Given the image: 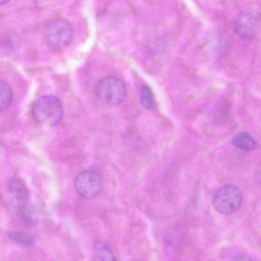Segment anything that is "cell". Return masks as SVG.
<instances>
[{"label": "cell", "mask_w": 261, "mask_h": 261, "mask_svg": "<svg viewBox=\"0 0 261 261\" xmlns=\"http://www.w3.org/2000/svg\"><path fill=\"white\" fill-rule=\"evenodd\" d=\"M63 109L60 99L52 95H45L35 102L32 108V116L39 124L53 126L61 121Z\"/></svg>", "instance_id": "6da1fadb"}, {"label": "cell", "mask_w": 261, "mask_h": 261, "mask_svg": "<svg viewBox=\"0 0 261 261\" xmlns=\"http://www.w3.org/2000/svg\"><path fill=\"white\" fill-rule=\"evenodd\" d=\"M242 202V194L240 189L232 184L221 187L213 199L215 208L223 214H231L237 211Z\"/></svg>", "instance_id": "7a4b0ae2"}, {"label": "cell", "mask_w": 261, "mask_h": 261, "mask_svg": "<svg viewBox=\"0 0 261 261\" xmlns=\"http://www.w3.org/2000/svg\"><path fill=\"white\" fill-rule=\"evenodd\" d=\"M97 97L109 105H117L124 100L127 90L124 83L115 77H107L100 80L95 86Z\"/></svg>", "instance_id": "3957f363"}, {"label": "cell", "mask_w": 261, "mask_h": 261, "mask_svg": "<svg viewBox=\"0 0 261 261\" xmlns=\"http://www.w3.org/2000/svg\"><path fill=\"white\" fill-rule=\"evenodd\" d=\"M73 37L72 27L63 20H51L45 29V40L48 45L54 48H61L67 46L71 42Z\"/></svg>", "instance_id": "277c9868"}, {"label": "cell", "mask_w": 261, "mask_h": 261, "mask_svg": "<svg viewBox=\"0 0 261 261\" xmlns=\"http://www.w3.org/2000/svg\"><path fill=\"white\" fill-rule=\"evenodd\" d=\"M74 185L80 196L90 199L99 194L102 188V181L97 172L93 170H85L77 175Z\"/></svg>", "instance_id": "5b68a950"}, {"label": "cell", "mask_w": 261, "mask_h": 261, "mask_svg": "<svg viewBox=\"0 0 261 261\" xmlns=\"http://www.w3.org/2000/svg\"><path fill=\"white\" fill-rule=\"evenodd\" d=\"M7 195L17 213L31 204L29 200L28 189L24 181L19 178H12L8 181Z\"/></svg>", "instance_id": "8992f818"}, {"label": "cell", "mask_w": 261, "mask_h": 261, "mask_svg": "<svg viewBox=\"0 0 261 261\" xmlns=\"http://www.w3.org/2000/svg\"><path fill=\"white\" fill-rule=\"evenodd\" d=\"M233 27L235 32L240 37L252 38L261 29V16L252 13L241 14L234 20Z\"/></svg>", "instance_id": "52a82bcc"}, {"label": "cell", "mask_w": 261, "mask_h": 261, "mask_svg": "<svg viewBox=\"0 0 261 261\" xmlns=\"http://www.w3.org/2000/svg\"><path fill=\"white\" fill-rule=\"evenodd\" d=\"M93 258L97 260H115L116 259L110 249L105 243L96 242L93 247Z\"/></svg>", "instance_id": "ba28073f"}, {"label": "cell", "mask_w": 261, "mask_h": 261, "mask_svg": "<svg viewBox=\"0 0 261 261\" xmlns=\"http://www.w3.org/2000/svg\"><path fill=\"white\" fill-rule=\"evenodd\" d=\"M232 143L238 148L244 150L250 151L254 149L256 142L253 138L246 132L237 134L232 139Z\"/></svg>", "instance_id": "9c48e42d"}, {"label": "cell", "mask_w": 261, "mask_h": 261, "mask_svg": "<svg viewBox=\"0 0 261 261\" xmlns=\"http://www.w3.org/2000/svg\"><path fill=\"white\" fill-rule=\"evenodd\" d=\"M6 235L9 239L23 246H31L36 240V237L33 234L23 231H9L6 233Z\"/></svg>", "instance_id": "30bf717a"}, {"label": "cell", "mask_w": 261, "mask_h": 261, "mask_svg": "<svg viewBox=\"0 0 261 261\" xmlns=\"http://www.w3.org/2000/svg\"><path fill=\"white\" fill-rule=\"evenodd\" d=\"M12 100V92L10 86L5 82L0 83V109L1 111L7 110Z\"/></svg>", "instance_id": "8fae6325"}, {"label": "cell", "mask_w": 261, "mask_h": 261, "mask_svg": "<svg viewBox=\"0 0 261 261\" xmlns=\"http://www.w3.org/2000/svg\"><path fill=\"white\" fill-rule=\"evenodd\" d=\"M17 214L19 220L28 226H33L37 223V217L31 204L18 212Z\"/></svg>", "instance_id": "7c38bea8"}, {"label": "cell", "mask_w": 261, "mask_h": 261, "mask_svg": "<svg viewBox=\"0 0 261 261\" xmlns=\"http://www.w3.org/2000/svg\"><path fill=\"white\" fill-rule=\"evenodd\" d=\"M140 102L145 108L150 109L153 104L152 92L146 85H143L140 90Z\"/></svg>", "instance_id": "4fadbf2b"}, {"label": "cell", "mask_w": 261, "mask_h": 261, "mask_svg": "<svg viewBox=\"0 0 261 261\" xmlns=\"http://www.w3.org/2000/svg\"><path fill=\"white\" fill-rule=\"evenodd\" d=\"M10 0H0V4L1 5H5L9 3Z\"/></svg>", "instance_id": "5bb4252c"}]
</instances>
